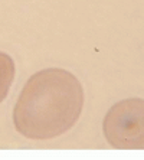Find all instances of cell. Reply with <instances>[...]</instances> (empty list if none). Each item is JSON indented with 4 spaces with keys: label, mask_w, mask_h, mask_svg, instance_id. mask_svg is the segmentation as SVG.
Returning a JSON list of instances; mask_svg holds the SVG:
<instances>
[{
    "label": "cell",
    "mask_w": 144,
    "mask_h": 160,
    "mask_svg": "<svg viewBox=\"0 0 144 160\" xmlns=\"http://www.w3.org/2000/svg\"><path fill=\"white\" fill-rule=\"evenodd\" d=\"M102 130L115 149L144 150V100L127 98L114 104L104 118Z\"/></svg>",
    "instance_id": "2"
},
{
    "label": "cell",
    "mask_w": 144,
    "mask_h": 160,
    "mask_svg": "<svg viewBox=\"0 0 144 160\" xmlns=\"http://www.w3.org/2000/svg\"><path fill=\"white\" fill-rule=\"evenodd\" d=\"M15 78V62L7 53L0 52V102L7 97Z\"/></svg>",
    "instance_id": "3"
},
{
    "label": "cell",
    "mask_w": 144,
    "mask_h": 160,
    "mask_svg": "<svg viewBox=\"0 0 144 160\" xmlns=\"http://www.w3.org/2000/svg\"><path fill=\"white\" fill-rule=\"evenodd\" d=\"M84 107V89L75 75L49 68L32 75L13 110L16 130L32 140H49L75 126Z\"/></svg>",
    "instance_id": "1"
}]
</instances>
